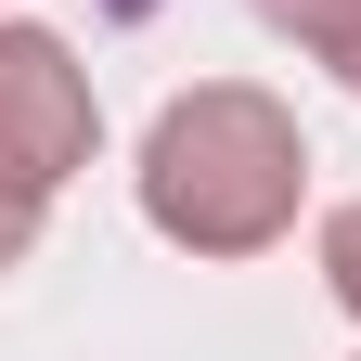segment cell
Here are the masks:
<instances>
[{
	"mask_svg": "<svg viewBox=\"0 0 361 361\" xmlns=\"http://www.w3.org/2000/svg\"><path fill=\"white\" fill-rule=\"evenodd\" d=\"M310 194V142L258 78H194L180 104L142 129V219L180 258H258L297 233Z\"/></svg>",
	"mask_w": 361,
	"mask_h": 361,
	"instance_id": "1",
	"label": "cell"
},
{
	"mask_svg": "<svg viewBox=\"0 0 361 361\" xmlns=\"http://www.w3.org/2000/svg\"><path fill=\"white\" fill-rule=\"evenodd\" d=\"M258 26H284L297 52H323V65L361 90V0H258Z\"/></svg>",
	"mask_w": 361,
	"mask_h": 361,
	"instance_id": "3",
	"label": "cell"
},
{
	"mask_svg": "<svg viewBox=\"0 0 361 361\" xmlns=\"http://www.w3.org/2000/svg\"><path fill=\"white\" fill-rule=\"evenodd\" d=\"M90 129H104L90 65L65 52L52 26H0V194L52 207L65 180L90 168Z\"/></svg>",
	"mask_w": 361,
	"mask_h": 361,
	"instance_id": "2",
	"label": "cell"
},
{
	"mask_svg": "<svg viewBox=\"0 0 361 361\" xmlns=\"http://www.w3.org/2000/svg\"><path fill=\"white\" fill-rule=\"evenodd\" d=\"M26 245H39V207H26V194H0V271H13Z\"/></svg>",
	"mask_w": 361,
	"mask_h": 361,
	"instance_id": "5",
	"label": "cell"
},
{
	"mask_svg": "<svg viewBox=\"0 0 361 361\" xmlns=\"http://www.w3.org/2000/svg\"><path fill=\"white\" fill-rule=\"evenodd\" d=\"M323 284H336V310H348V323H361V194L323 219Z\"/></svg>",
	"mask_w": 361,
	"mask_h": 361,
	"instance_id": "4",
	"label": "cell"
}]
</instances>
